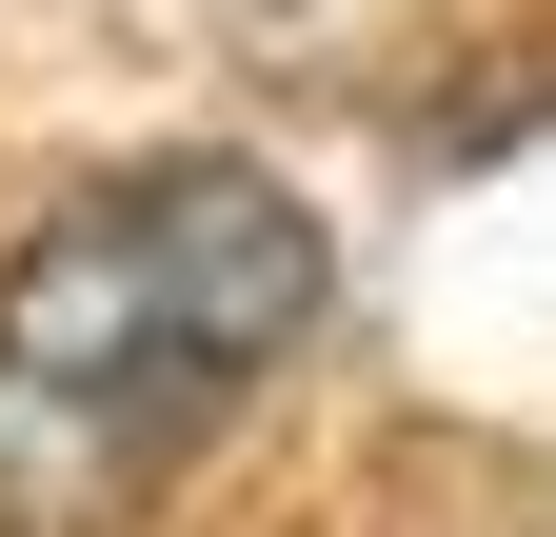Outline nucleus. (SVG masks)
<instances>
[{"instance_id":"nucleus-1","label":"nucleus","mask_w":556,"mask_h":537,"mask_svg":"<svg viewBox=\"0 0 556 537\" xmlns=\"http://www.w3.org/2000/svg\"><path fill=\"white\" fill-rule=\"evenodd\" d=\"M318 319V220L258 160L100 179L0 259V537H119Z\"/></svg>"},{"instance_id":"nucleus-2","label":"nucleus","mask_w":556,"mask_h":537,"mask_svg":"<svg viewBox=\"0 0 556 537\" xmlns=\"http://www.w3.org/2000/svg\"><path fill=\"white\" fill-rule=\"evenodd\" d=\"M239 21H258V40H358L378 0H239Z\"/></svg>"}]
</instances>
